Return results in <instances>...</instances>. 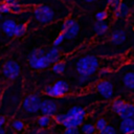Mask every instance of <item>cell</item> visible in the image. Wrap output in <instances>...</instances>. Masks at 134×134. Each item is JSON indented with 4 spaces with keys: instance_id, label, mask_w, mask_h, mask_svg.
Returning <instances> with one entry per match:
<instances>
[{
    "instance_id": "obj_30",
    "label": "cell",
    "mask_w": 134,
    "mask_h": 134,
    "mask_svg": "<svg viewBox=\"0 0 134 134\" xmlns=\"http://www.w3.org/2000/svg\"><path fill=\"white\" fill-rule=\"evenodd\" d=\"M64 39H65V37H64L63 32L59 34V36H58V37L54 39V41H53V47H58L59 45H61V44L63 43Z\"/></svg>"
},
{
    "instance_id": "obj_40",
    "label": "cell",
    "mask_w": 134,
    "mask_h": 134,
    "mask_svg": "<svg viewBox=\"0 0 134 134\" xmlns=\"http://www.w3.org/2000/svg\"><path fill=\"white\" fill-rule=\"evenodd\" d=\"M84 1H86V2H88V3H92V2H94V1H96V0H84Z\"/></svg>"
},
{
    "instance_id": "obj_37",
    "label": "cell",
    "mask_w": 134,
    "mask_h": 134,
    "mask_svg": "<svg viewBox=\"0 0 134 134\" xmlns=\"http://www.w3.org/2000/svg\"><path fill=\"white\" fill-rule=\"evenodd\" d=\"M110 73V69L109 68H102L99 70V75L100 76H104V75H107Z\"/></svg>"
},
{
    "instance_id": "obj_13",
    "label": "cell",
    "mask_w": 134,
    "mask_h": 134,
    "mask_svg": "<svg viewBox=\"0 0 134 134\" xmlns=\"http://www.w3.org/2000/svg\"><path fill=\"white\" fill-rule=\"evenodd\" d=\"M117 115L121 119H125V118H134V105L125 103V105L122 106V108L120 109V111L118 112Z\"/></svg>"
},
{
    "instance_id": "obj_5",
    "label": "cell",
    "mask_w": 134,
    "mask_h": 134,
    "mask_svg": "<svg viewBox=\"0 0 134 134\" xmlns=\"http://www.w3.org/2000/svg\"><path fill=\"white\" fill-rule=\"evenodd\" d=\"M69 90V86L65 81H57L53 85L47 86L45 88V94L50 97H61L64 96Z\"/></svg>"
},
{
    "instance_id": "obj_39",
    "label": "cell",
    "mask_w": 134,
    "mask_h": 134,
    "mask_svg": "<svg viewBox=\"0 0 134 134\" xmlns=\"http://www.w3.org/2000/svg\"><path fill=\"white\" fill-rule=\"evenodd\" d=\"M0 134H6L5 133V130L3 128H0Z\"/></svg>"
},
{
    "instance_id": "obj_38",
    "label": "cell",
    "mask_w": 134,
    "mask_h": 134,
    "mask_svg": "<svg viewBox=\"0 0 134 134\" xmlns=\"http://www.w3.org/2000/svg\"><path fill=\"white\" fill-rule=\"evenodd\" d=\"M5 124V117L4 116H0V128H2V126Z\"/></svg>"
},
{
    "instance_id": "obj_21",
    "label": "cell",
    "mask_w": 134,
    "mask_h": 134,
    "mask_svg": "<svg viewBox=\"0 0 134 134\" xmlns=\"http://www.w3.org/2000/svg\"><path fill=\"white\" fill-rule=\"evenodd\" d=\"M125 103H126V102L122 100V99H115V100H113L112 106H111L112 111L115 112L116 114H118V112L120 111V109L122 108V106L125 105Z\"/></svg>"
},
{
    "instance_id": "obj_22",
    "label": "cell",
    "mask_w": 134,
    "mask_h": 134,
    "mask_svg": "<svg viewBox=\"0 0 134 134\" xmlns=\"http://www.w3.org/2000/svg\"><path fill=\"white\" fill-rule=\"evenodd\" d=\"M51 121V117L49 116H46V115H41L39 118H38V125L41 127V128H46L49 126Z\"/></svg>"
},
{
    "instance_id": "obj_18",
    "label": "cell",
    "mask_w": 134,
    "mask_h": 134,
    "mask_svg": "<svg viewBox=\"0 0 134 134\" xmlns=\"http://www.w3.org/2000/svg\"><path fill=\"white\" fill-rule=\"evenodd\" d=\"M108 28H109V25L105 21H96L93 26V29L97 36H103L104 34H106Z\"/></svg>"
},
{
    "instance_id": "obj_11",
    "label": "cell",
    "mask_w": 134,
    "mask_h": 134,
    "mask_svg": "<svg viewBox=\"0 0 134 134\" xmlns=\"http://www.w3.org/2000/svg\"><path fill=\"white\" fill-rule=\"evenodd\" d=\"M127 39V35H126V31L124 29H115L112 31L111 34V37H110V41L113 43V44H116V45H120L122 44Z\"/></svg>"
},
{
    "instance_id": "obj_36",
    "label": "cell",
    "mask_w": 134,
    "mask_h": 134,
    "mask_svg": "<svg viewBox=\"0 0 134 134\" xmlns=\"http://www.w3.org/2000/svg\"><path fill=\"white\" fill-rule=\"evenodd\" d=\"M21 10H22V6H21L20 3H18L17 5L10 7V12H13V13H20Z\"/></svg>"
},
{
    "instance_id": "obj_15",
    "label": "cell",
    "mask_w": 134,
    "mask_h": 134,
    "mask_svg": "<svg viewBox=\"0 0 134 134\" xmlns=\"http://www.w3.org/2000/svg\"><path fill=\"white\" fill-rule=\"evenodd\" d=\"M122 83L127 89L134 90V72L129 71V72L125 73V75L122 77Z\"/></svg>"
},
{
    "instance_id": "obj_2",
    "label": "cell",
    "mask_w": 134,
    "mask_h": 134,
    "mask_svg": "<svg viewBox=\"0 0 134 134\" xmlns=\"http://www.w3.org/2000/svg\"><path fill=\"white\" fill-rule=\"evenodd\" d=\"M65 114H66V117H65V120H64L62 126L65 129L79 128L80 126H82V124L85 119L86 111L80 106H73Z\"/></svg>"
},
{
    "instance_id": "obj_43",
    "label": "cell",
    "mask_w": 134,
    "mask_h": 134,
    "mask_svg": "<svg viewBox=\"0 0 134 134\" xmlns=\"http://www.w3.org/2000/svg\"><path fill=\"white\" fill-rule=\"evenodd\" d=\"M66 1H72V0H66Z\"/></svg>"
},
{
    "instance_id": "obj_7",
    "label": "cell",
    "mask_w": 134,
    "mask_h": 134,
    "mask_svg": "<svg viewBox=\"0 0 134 134\" xmlns=\"http://www.w3.org/2000/svg\"><path fill=\"white\" fill-rule=\"evenodd\" d=\"M2 73L8 80H16L20 74V66L17 62L8 60L2 67Z\"/></svg>"
},
{
    "instance_id": "obj_14",
    "label": "cell",
    "mask_w": 134,
    "mask_h": 134,
    "mask_svg": "<svg viewBox=\"0 0 134 134\" xmlns=\"http://www.w3.org/2000/svg\"><path fill=\"white\" fill-rule=\"evenodd\" d=\"M45 57H46V59H47L49 64H54V63L59 62L60 51H59L58 47H51L48 51L45 52Z\"/></svg>"
},
{
    "instance_id": "obj_31",
    "label": "cell",
    "mask_w": 134,
    "mask_h": 134,
    "mask_svg": "<svg viewBox=\"0 0 134 134\" xmlns=\"http://www.w3.org/2000/svg\"><path fill=\"white\" fill-rule=\"evenodd\" d=\"M99 134H117V133H116V130L114 129V127L107 126L103 131L99 132Z\"/></svg>"
},
{
    "instance_id": "obj_3",
    "label": "cell",
    "mask_w": 134,
    "mask_h": 134,
    "mask_svg": "<svg viewBox=\"0 0 134 134\" xmlns=\"http://www.w3.org/2000/svg\"><path fill=\"white\" fill-rule=\"evenodd\" d=\"M45 49L44 48H36L31 50L28 54V64L34 69H44L47 68L50 64L48 63L45 57Z\"/></svg>"
},
{
    "instance_id": "obj_33",
    "label": "cell",
    "mask_w": 134,
    "mask_h": 134,
    "mask_svg": "<svg viewBox=\"0 0 134 134\" xmlns=\"http://www.w3.org/2000/svg\"><path fill=\"white\" fill-rule=\"evenodd\" d=\"M8 13H10L9 7H8L4 2L0 3V14L3 15V14H8Z\"/></svg>"
},
{
    "instance_id": "obj_42",
    "label": "cell",
    "mask_w": 134,
    "mask_h": 134,
    "mask_svg": "<svg viewBox=\"0 0 134 134\" xmlns=\"http://www.w3.org/2000/svg\"><path fill=\"white\" fill-rule=\"evenodd\" d=\"M133 45H134V37H133Z\"/></svg>"
},
{
    "instance_id": "obj_29",
    "label": "cell",
    "mask_w": 134,
    "mask_h": 134,
    "mask_svg": "<svg viewBox=\"0 0 134 134\" xmlns=\"http://www.w3.org/2000/svg\"><path fill=\"white\" fill-rule=\"evenodd\" d=\"M120 3H121V0H107V4L111 7L112 10H115Z\"/></svg>"
},
{
    "instance_id": "obj_10",
    "label": "cell",
    "mask_w": 134,
    "mask_h": 134,
    "mask_svg": "<svg viewBox=\"0 0 134 134\" xmlns=\"http://www.w3.org/2000/svg\"><path fill=\"white\" fill-rule=\"evenodd\" d=\"M119 130L121 134H133L134 133V118L121 119L119 125Z\"/></svg>"
},
{
    "instance_id": "obj_12",
    "label": "cell",
    "mask_w": 134,
    "mask_h": 134,
    "mask_svg": "<svg viewBox=\"0 0 134 134\" xmlns=\"http://www.w3.org/2000/svg\"><path fill=\"white\" fill-rule=\"evenodd\" d=\"M16 21L13 20V19H6L2 22L1 24V28L3 30V32L8 36V37H13L14 36V32H15V28H16Z\"/></svg>"
},
{
    "instance_id": "obj_25",
    "label": "cell",
    "mask_w": 134,
    "mask_h": 134,
    "mask_svg": "<svg viewBox=\"0 0 134 134\" xmlns=\"http://www.w3.org/2000/svg\"><path fill=\"white\" fill-rule=\"evenodd\" d=\"M74 23H75V21H74L73 19H70V18L66 19V20L63 22V24H62V32H64L65 30H67V29H68L69 27H71Z\"/></svg>"
},
{
    "instance_id": "obj_20",
    "label": "cell",
    "mask_w": 134,
    "mask_h": 134,
    "mask_svg": "<svg viewBox=\"0 0 134 134\" xmlns=\"http://www.w3.org/2000/svg\"><path fill=\"white\" fill-rule=\"evenodd\" d=\"M65 68H66V65L64 62H57L54 64H52V71L54 73H58V74H61L65 71Z\"/></svg>"
},
{
    "instance_id": "obj_1",
    "label": "cell",
    "mask_w": 134,
    "mask_h": 134,
    "mask_svg": "<svg viewBox=\"0 0 134 134\" xmlns=\"http://www.w3.org/2000/svg\"><path fill=\"white\" fill-rule=\"evenodd\" d=\"M98 60L94 55H85L76 62V71L80 75L91 76L98 69Z\"/></svg>"
},
{
    "instance_id": "obj_8",
    "label": "cell",
    "mask_w": 134,
    "mask_h": 134,
    "mask_svg": "<svg viewBox=\"0 0 134 134\" xmlns=\"http://www.w3.org/2000/svg\"><path fill=\"white\" fill-rule=\"evenodd\" d=\"M57 110H58V106L54 100H52L50 98H45V99L41 100L40 111H41L42 115L52 117L57 114Z\"/></svg>"
},
{
    "instance_id": "obj_4",
    "label": "cell",
    "mask_w": 134,
    "mask_h": 134,
    "mask_svg": "<svg viewBox=\"0 0 134 134\" xmlns=\"http://www.w3.org/2000/svg\"><path fill=\"white\" fill-rule=\"evenodd\" d=\"M34 17L39 23L47 24V23H50L54 19V12L50 6L41 4L35 7Z\"/></svg>"
},
{
    "instance_id": "obj_26",
    "label": "cell",
    "mask_w": 134,
    "mask_h": 134,
    "mask_svg": "<svg viewBox=\"0 0 134 134\" xmlns=\"http://www.w3.org/2000/svg\"><path fill=\"white\" fill-rule=\"evenodd\" d=\"M12 127L13 129H15L16 131H22L24 129V122L19 120V119H16L12 122Z\"/></svg>"
},
{
    "instance_id": "obj_6",
    "label": "cell",
    "mask_w": 134,
    "mask_h": 134,
    "mask_svg": "<svg viewBox=\"0 0 134 134\" xmlns=\"http://www.w3.org/2000/svg\"><path fill=\"white\" fill-rule=\"evenodd\" d=\"M40 104H41L40 96H38L36 94H29L23 99L22 107L27 113L34 114V113H37L38 111H40Z\"/></svg>"
},
{
    "instance_id": "obj_17",
    "label": "cell",
    "mask_w": 134,
    "mask_h": 134,
    "mask_svg": "<svg viewBox=\"0 0 134 134\" xmlns=\"http://www.w3.org/2000/svg\"><path fill=\"white\" fill-rule=\"evenodd\" d=\"M79 31H80V26H79V24L75 22L71 27H69L67 30H65V31L63 32V35H64L65 39L72 40V39H74V38L77 36Z\"/></svg>"
},
{
    "instance_id": "obj_9",
    "label": "cell",
    "mask_w": 134,
    "mask_h": 134,
    "mask_svg": "<svg viewBox=\"0 0 134 134\" xmlns=\"http://www.w3.org/2000/svg\"><path fill=\"white\" fill-rule=\"evenodd\" d=\"M96 90L106 99L111 98L113 96V85L110 81L103 80V81L98 82L96 85Z\"/></svg>"
},
{
    "instance_id": "obj_32",
    "label": "cell",
    "mask_w": 134,
    "mask_h": 134,
    "mask_svg": "<svg viewBox=\"0 0 134 134\" xmlns=\"http://www.w3.org/2000/svg\"><path fill=\"white\" fill-rule=\"evenodd\" d=\"M91 81V76H86V75H80L79 76V84L80 85H85Z\"/></svg>"
},
{
    "instance_id": "obj_35",
    "label": "cell",
    "mask_w": 134,
    "mask_h": 134,
    "mask_svg": "<svg viewBox=\"0 0 134 134\" xmlns=\"http://www.w3.org/2000/svg\"><path fill=\"white\" fill-rule=\"evenodd\" d=\"M4 3L9 7V9H10V7H13V6H15V5H17L18 3H19V1L18 0H5L4 1Z\"/></svg>"
},
{
    "instance_id": "obj_34",
    "label": "cell",
    "mask_w": 134,
    "mask_h": 134,
    "mask_svg": "<svg viewBox=\"0 0 134 134\" xmlns=\"http://www.w3.org/2000/svg\"><path fill=\"white\" fill-rule=\"evenodd\" d=\"M64 134H79L77 128H67L64 131Z\"/></svg>"
},
{
    "instance_id": "obj_24",
    "label": "cell",
    "mask_w": 134,
    "mask_h": 134,
    "mask_svg": "<svg viewBox=\"0 0 134 134\" xmlns=\"http://www.w3.org/2000/svg\"><path fill=\"white\" fill-rule=\"evenodd\" d=\"M107 126H108V125H107V120H106L105 118H98V119L96 120L95 125H94L95 130H97L98 132L103 131V130H104V129H105Z\"/></svg>"
},
{
    "instance_id": "obj_41",
    "label": "cell",
    "mask_w": 134,
    "mask_h": 134,
    "mask_svg": "<svg viewBox=\"0 0 134 134\" xmlns=\"http://www.w3.org/2000/svg\"><path fill=\"white\" fill-rule=\"evenodd\" d=\"M1 19H2V15L0 14V20H1Z\"/></svg>"
},
{
    "instance_id": "obj_23",
    "label": "cell",
    "mask_w": 134,
    "mask_h": 134,
    "mask_svg": "<svg viewBox=\"0 0 134 134\" xmlns=\"http://www.w3.org/2000/svg\"><path fill=\"white\" fill-rule=\"evenodd\" d=\"M25 32H26V25H25V24L21 23V24H17V25H16L14 36H16V37H21V36H23Z\"/></svg>"
},
{
    "instance_id": "obj_19",
    "label": "cell",
    "mask_w": 134,
    "mask_h": 134,
    "mask_svg": "<svg viewBox=\"0 0 134 134\" xmlns=\"http://www.w3.org/2000/svg\"><path fill=\"white\" fill-rule=\"evenodd\" d=\"M81 131L83 134H94L96 130H95V127L93 124L87 122V124H84L81 126Z\"/></svg>"
},
{
    "instance_id": "obj_27",
    "label": "cell",
    "mask_w": 134,
    "mask_h": 134,
    "mask_svg": "<svg viewBox=\"0 0 134 134\" xmlns=\"http://www.w3.org/2000/svg\"><path fill=\"white\" fill-rule=\"evenodd\" d=\"M107 18H108V13L106 10H100V12H97L95 14L96 21H105Z\"/></svg>"
},
{
    "instance_id": "obj_28",
    "label": "cell",
    "mask_w": 134,
    "mask_h": 134,
    "mask_svg": "<svg viewBox=\"0 0 134 134\" xmlns=\"http://www.w3.org/2000/svg\"><path fill=\"white\" fill-rule=\"evenodd\" d=\"M65 117H66V114H65V113H59V114H55V115L53 116L54 121H55L57 124H59V125H63V122H64V120H65Z\"/></svg>"
},
{
    "instance_id": "obj_16",
    "label": "cell",
    "mask_w": 134,
    "mask_h": 134,
    "mask_svg": "<svg viewBox=\"0 0 134 134\" xmlns=\"http://www.w3.org/2000/svg\"><path fill=\"white\" fill-rule=\"evenodd\" d=\"M129 13H130V7L126 3L121 2L118 5V7L114 10V16L116 18H125L129 15Z\"/></svg>"
}]
</instances>
